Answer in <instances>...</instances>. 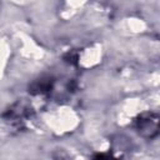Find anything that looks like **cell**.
<instances>
[{
	"instance_id": "cell-1",
	"label": "cell",
	"mask_w": 160,
	"mask_h": 160,
	"mask_svg": "<svg viewBox=\"0 0 160 160\" xmlns=\"http://www.w3.org/2000/svg\"><path fill=\"white\" fill-rule=\"evenodd\" d=\"M136 131L146 139H152L159 134V116L154 112H144L135 120Z\"/></svg>"
},
{
	"instance_id": "cell-2",
	"label": "cell",
	"mask_w": 160,
	"mask_h": 160,
	"mask_svg": "<svg viewBox=\"0 0 160 160\" xmlns=\"http://www.w3.org/2000/svg\"><path fill=\"white\" fill-rule=\"evenodd\" d=\"M31 114V108L25 101H18L11 109L8 110L5 116H8L9 120H21Z\"/></svg>"
},
{
	"instance_id": "cell-3",
	"label": "cell",
	"mask_w": 160,
	"mask_h": 160,
	"mask_svg": "<svg viewBox=\"0 0 160 160\" xmlns=\"http://www.w3.org/2000/svg\"><path fill=\"white\" fill-rule=\"evenodd\" d=\"M51 82H52V81H50L49 79H46V80H44V79L38 80V81H35V82L30 86V92H32V94L46 92V91H49V90L51 89Z\"/></svg>"
}]
</instances>
